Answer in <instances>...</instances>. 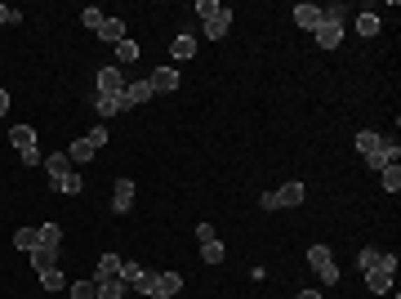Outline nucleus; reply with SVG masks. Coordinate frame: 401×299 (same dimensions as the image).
I'll return each instance as SVG.
<instances>
[{
    "instance_id": "1",
    "label": "nucleus",
    "mask_w": 401,
    "mask_h": 299,
    "mask_svg": "<svg viewBox=\"0 0 401 299\" xmlns=\"http://www.w3.org/2000/svg\"><path fill=\"white\" fill-rule=\"evenodd\" d=\"M197 14H201V32L210 41H223L227 27H232V9L218 5V0H197Z\"/></svg>"
},
{
    "instance_id": "2",
    "label": "nucleus",
    "mask_w": 401,
    "mask_h": 299,
    "mask_svg": "<svg viewBox=\"0 0 401 299\" xmlns=\"http://www.w3.org/2000/svg\"><path fill=\"white\" fill-rule=\"evenodd\" d=\"M303 197H308V188L295 179V183L276 188V193H263L259 197V210H290V206H303Z\"/></svg>"
},
{
    "instance_id": "3",
    "label": "nucleus",
    "mask_w": 401,
    "mask_h": 299,
    "mask_svg": "<svg viewBox=\"0 0 401 299\" xmlns=\"http://www.w3.org/2000/svg\"><path fill=\"white\" fill-rule=\"evenodd\" d=\"M393 277H397V255H379V264L366 272V291L370 295H388L393 291Z\"/></svg>"
},
{
    "instance_id": "4",
    "label": "nucleus",
    "mask_w": 401,
    "mask_h": 299,
    "mask_svg": "<svg viewBox=\"0 0 401 299\" xmlns=\"http://www.w3.org/2000/svg\"><path fill=\"white\" fill-rule=\"evenodd\" d=\"M308 268L317 272L325 286H335V281H339V264H335V255H330V246H325V242L308 246Z\"/></svg>"
},
{
    "instance_id": "5",
    "label": "nucleus",
    "mask_w": 401,
    "mask_h": 299,
    "mask_svg": "<svg viewBox=\"0 0 401 299\" xmlns=\"http://www.w3.org/2000/svg\"><path fill=\"white\" fill-rule=\"evenodd\" d=\"M116 277L125 281V291H139V295H152V286H156V272H148L143 264H134V259H120Z\"/></svg>"
},
{
    "instance_id": "6",
    "label": "nucleus",
    "mask_w": 401,
    "mask_h": 299,
    "mask_svg": "<svg viewBox=\"0 0 401 299\" xmlns=\"http://www.w3.org/2000/svg\"><path fill=\"white\" fill-rule=\"evenodd\" d=\"M94 85H99V94H116V99H120L129 81L120 76V67H112V63H107V67H99V76H94Z\"/></svg>"
},
{
    "instance_id": "7",
    "label": "nucleus",
    "mask_w": 401,
    "mask_h": 299,
    "mask_svg": "<svg viewBox=\"0 0 401 299\" xmlns=\"http://www.w3.org/2000/svg\"><path fill=\"white\" fill-rule=\"evenodd\" d=\"M397 157H401L397 139H379V148L366 157V165H370V170H384V165H397Z\"/></svg>"
},
{
    "instance_id": "8",
    "label": "nucleus",
    "mask_w": 401,
    "mask_h": 299,
    "mask_svg": "<svg viewBox=\"0 0 401 299\" xmlns=\"http://www.w3.org/2000/svg\"><path fill=\"white\" fill-rule=\"evenodd\" d=\"M312 36H317L321 50H339V41H344V22H339V18H321V27Z\"/></svg>"
},
{
    "instance_id": "9",
    "label": "nucleus",
    "mask_w": 401,
    "mask_h": 299,
    "mask_svg": "<svg viewBox=\"0 0 401 299\" xmlns=\"http://www.w3.org/2000/svg\"><path fill=\"white\" fill-rule=\"evenodd\" d=\"M152 81H129V85H125V94H120V107H125V112H129V107H143V103H148L152 99Z\"/></svg>"
},
{
    "instance_id": "10",
    "label": "nucleus",
    "mask_w": 401,
    "mask_h": 299,
    "mask_svg": "<svg viewBox=\"0 0 401 299\" xmlns=\"http://www.w3.org/2000/svg\"><path fill=\"white\" fill-rule=\"evenodd\" d=\"M178 291H183V277H178V272H156V286H152L148 299H174Z\"/></svg>"
},
{
    "instance_id": "11",
    "label": "nucleus",
    "mask_w": 401,
    "mask_h": 299,
    "mask_svg": "<svg viewBox=\"0 0 401 299\" xmlns=\"http://www.w3.org/2000/svg\"><path fill=\"white\" fill-rule=\"evenodd\" d=\"M148 81H152V90H156V94H174L178 85H183V81H178V67H156Z\"/></svg>"
},
{
    "instance_id": "12",
    "label": "nucleus",
    "mask_w": 401,
    "mask_h": 299,
    "mask_svg": "<svg viewBox=\"0 0 401 299\" xmlns=\"http://www.w3.org/2000/svg\"><path fill=\"white\" fill-rule=\"evenodd\" d=\"M50 188H54V193H63V197H76V193H85V179L76 174V165H71L67 174H58V179H50Z\"/></svg>"
},
{
    "instance_id": "13",
    "label": "nucleus",
    "mask_w": 401,
    "mask_h": 299,
    "mask_svg": "<svg viewBox=\"0 0 401 299\" xmlns=\"http://www.w3.org/2000/svg\"><path fill=\"white\" fill-rule=\"evenodd\" d=\"M129 206H134V183H129V179H116V188H112V210H116V214H129Z\"/></svg>"
},
{
    "instance_id": "14",
    "label": "nucleus",
    "mask_w": 401,
    "mask_h": 299,
    "mask_svg": "<svg viewBox=\"0 0 401 299\" xmlns=\"http://www.w3.org/2000/svg\"><path fill=\"white\" fill-rule=\"evenodd\" d=\"M295 22L303 32H317L321 27V5H295Z\"/></svg>"
},
{
    "instance_id": "15",
    "label": "nucleus",
    "mask_w": 401,
    "mask_h": 299,
    "mask_svg": "<svg viewBox=\"0 0 401 299\" xmlns=\"http://www.w3.org/2000/svg\"><path fill=\"white\" fill-rule=\"evenodd\" d=\"M94 152H99V148H94L90 134H85V139H76V143L67 148V161H71V165H85V161H94Z\"/></svg>"
},
{
    "instance_id": "16",
    "label": "nucleus",
    "mask_w": 401,
    "mask_h": 299,
    "mask_svg": "<svg viewBox=\"0 0 401 299\" xmlns=\"http://www.w3.org/2000/svg\"><path fill=\"white\" fill-rule=\"evenodd\" d=\"M94 112L103 116V121H112V116H120L125 107H120V99L116 94H94Z\"/></svg>"
},
{
    "instance_id": "17",
    "label": "nucleus",
    "mask_w": 401,
    "mask_h": 299,
    "mask_svg": "<svg viewBox=\"0 0 401 299\" xmlns=\"http://www.w3.org/2000/svg\"><path fill=\"white\" fill-rule=\"evenodd\" d=\"M169 54H174L178 63H188V58L197 54V36H192V32H178V41L169 45Z\"/></svg>"
},
{
    "instance_id": "18",
    "label": "nucleus",
    "mask_w": 401,
    "mask_h": 299,
    "mask_svg": "<svg viewBox=\"0 0 401 299\" xmlns=\"http://www.w3.org/2000/svg\"><path fill=\"white\" fill-rule=\"evenodd\" d=\"M99 36H103L107 45H120V41H125V18H103Z\"/></svg>"
},
{
    "instance_id": "19",
    "label": "nucleus",
    "mask_w": 401,
    "mask_h": 299,
    "mask_svg": "<svg viewBox=\"0 0 401 299\" xmlns=\"http://www.w3.org/2000/svg\"><path fill=\"white\" fill-rule=\"evenodd\" d=\"M9 143H14L18 152H27V148H36V130L31 125H14L9 130Z\"/></svg>"
},
{
    "instance_id": "20",
    "label": "nucleus",
    "mask_w": 401,
    "mask_h": 299,
    "mask_svg": "<svg viewBox=\"0 0 401 299\" xmlns=\"http://www.w3.org/2000/svg\"><path fill=\"white\" fill-rule=\"evenodd\" d=\"M31 268H36V272H45V268H58V250H45V246H36V250H31Z\"/></svg>"
},
{
    "instance_id": "21",
    "label": "nucleus",
    "mask_w": 401,
    "mask_h": 299,
    "mask_svg": "<svg viewBox=\"0 0 401 299\" xmlns=\"http://www.w3.org/2000/svg\"><path fill=\"white\" fill-rule=\"evenodd\" d=\"M94 286H99V299H120V295H125V281H120V277H99Z\"/></svg>"
},
{
    "instance_id": "22",
    "label": "nucleus",
    "mask_w": 401,
    "mask_h": 299,
    "mask_svg": "<svg viewBox=\"0 0 401 299\" xmlns=\"http://www.w3.org/2000/svg\"><path fill=\"white\" fill-rule=\"evenodd\" d=\"M14 246H18V250H27V255H31V250L41 246V228H18V232H14Z\"/></svg>"
},
{
    "instance_id": "23",
    "label": "nucleus",
    "mask_w": 401,
    "mask_h": 299,
    "mask_svg": "<svg viewBox=\"0 0 401 299\" xmlns=\"http://www.w3.org/2000/svg\"><path fill=\"white\" fill-rule=\"evenodd\" d=\"M116 272H120V255L107 250V255L99 259V268H94V281H99V277H116Z\"/></svg>"
},
{
    "instance_id": "24",
    "label": "nucleus",
    "mask_w": 401,
    "mask_h": 299,
    "mask_svg": "<svg viewBox=\"0 0 401 299\" xmlns=\"http://www.w3.org/2000/svg\"><path fill=\"white\" fill-rule=\"evenodd\" d=\"M41 246L58 250V246H63V228H58V223H41Z\"/></svg>"
},
{
    "instance_id": "25",
    "label": "nucleus",
    "mask_w": 401,
    "mask_h": 299,
    "mask_svg": "<svg viewBox=\"0 0 401 299\" xmlns=\"http://www.w3.org/2000/svg\"><path fill=\"white\" fill-rule=\"evenodd\" d=\"M357 36H379V14L361 9V14H357Z\"/></svg>"
},
{
    "instance_id": "26",
    "label": "nucleus",
    "mask_w": 401,
    "mask_h": 299,
    "mask_svg": "<svg viewBox=\"0 0 401 299\" xmlns=\"http://www.w3.org/2000/svg\"><path fill=\"white\" fill-rule=\"evenodd\" d=\"M71 170V161H67V152H54V157H45V174L58 179V174H67Z\"/></svg>"
},
{
    "instance_id": "27",
    "label": "nucleus",
    "mask_w": 401,
    "mask_h": 299,
    "mask_svg": "<svg viewBox=\"0 0 401 299\" xmlns=\"http://www.w3.org/2000/svg\"><path fill=\"white\" fill-rule=\"evenodd\" d=\"M223 255H227V250H223V242H218V237L201 246V264H223Z\"/></svg>"
},
{
    "instance_id": "28",
    "label": "nucleus",
    "mask_w": 401,
    "mask_h": 299,
    "mask_svg": "<svg viewBox=\"0 0 401 299\" xmlns=\"http://www.w3.org/2000/svg\"><path fill=\"white\" fill-rule=\"evenodd\" d=\"M379 139L384 134H374V130H357V152H361V157H370V152L379 148Z\"/></svg>"
},
{
    "instance_id": "29",
    "label": "nucleus",
    "mask_w": 401,
    "mask_h": 299,
    "mask_svg": "<svg viewBox=\"0 0 401 299\" xmlns=\"http://www.w3.org/2000/svg\"><path fill=\"white\" fill-rule=\"evenodd\" d=\"M103 18H107V14H103L99 5H85V9H80V22H85L90 32H99V27H103Z\"/></svg>"
},
{
    "instance_id": "30",
    "label": "nucleus",
    "mask_w": 401,
    "mask_h": 299,
    "mask_svg": "<svg viewBox=\"0 0 401 299\" xmlns=\"http://www.w3.org/2000/svg\"><path fill=\"white\" fill-rule=\"evenodd\" d=\"M112 50H116V63H134V58H139L143 50H139V45H134L129 41V36H125V41H120V45H112Z\"/></svg>"
},
{
    "instance_id": "31",
    "label": "nucleus",
    "mask_w": 401,
    "mask_h": 299,
    "mask_svg": "<svg viewBox=\"0 0 401 299\" xmlns=\"http://www.w3.org/2000/svg\"><path fill=\"white\" fill-rule=\"evenodd\" d=\"M379 179H384V193H401V170L397 165H384Z\"/></svg>"
},
{
    "instance_id": "32",
    "label": "nucleus",
    "mask_w": 401,
    "mask_h": 299,
    "mask_svg": "<svg viewBox=\"0 0 401 299\" xmlns=\"http://www.w3.org/2000/svg\"><path fill=\"white\" fill-rule=\"evenodd\" d=\"M71 299H99V286H94V277H90V281H71Z\"/></svg>"
},
{
    "instance_id": "33",
    "label": "nucleus",
    "mask_w": 401,
    "mask_h": 299,
    "mask_svg": "<svg viewBox=\"0 0 401 299\" xmlns=\"http://www.w3.org/2000/svg\"><path fill=\"white\" fill-rule=\"evenodd\" d=\"M379 255H384V250H374V246H366V250H361V255H357V268H361V272H370L374 264H379Z\"/></svg>"
},
{
    "instance_id": "34",
    "label": "nucleus",
    "mask_w": 401,
    "mask_h": 299,
    "mask_svg": "<svg viewBox=\"0 0 401 299\" xmlns=\"http://www.w3.org/2000/svg\"><path fill=\"white\" fill-rule=\"evenodd\" d=\"M41 286H45V291H63V272H58V268H45V272H41Z\"/></svg>"
},
{
    "instance_id": "35",
    "label": "nucleus",
    "mask_w": 401,
    "mask_h": 299,
    "mask_svg": "<svg viewBox=\"0 0 401 299\" xmlns=\"http://www.w3.org/2000/svg\"><path fill=\"white\" fill-rule=\"evenodd\" d=\"M90 139H94V148H107V125H94Z\"/></svg>"
},
{
    "instance_id": "36",
    "label": "nucleus",
    "mask_w": 401,
    "mask_h": 299,
    "mask_svg": "<svg viewBox=\"0 0 401 299\" xmlns=\"http://www.w3.org/2000/svg\"><path fill=\"white\" fill-rule=\"evenodd\" d=\"M18 161H22V165H41L45 157H41V152H36V148H27V152H18Z\"/></svg>"
},
{
    "instance_id": "37",
    "label": "nucleus",
    "mask_w": 401,
    "mask_h": 299,
    "mask_svg": "<svg viewBox=\"0 0 401 299\" xmlns=\"http://www.w3.org/2000/svg\"><path fill=\"white\" fill-rule=\"evenodd\" d=\"M197 242H201V246L214 242V228H210V223H197Z\"/></svg>"
},
{
    "instance_id": "38",
    "label": "nucleus",
    "mask_w": 401,
    "mask_h": 299,
    "mask_svg": "<svg viewBox=\"0 0 401 299\" xmlns=\"http://www.w3.org/2000/svg\"><path fill=\"white\" fill-rule=\"evenodd\" d=\"M0 22H22V14H14L9 5H0Z\"/></svg>"
},
{
    "instance_id": "39",
    "label": "nucleus",
    "mask_w": 401,
    "mask_h": 299,
    "mask_svg": "<svg viewBox=\"0 0 401 299\" xmlns=\"http://www.w3.org/2000/svg\"><path fill=\"white\" fill-rule=\"evenodd\" d=\"M5 112H9V94L0 90V116H5Z\"/></svg>"
},
{
    "instance_id": "40",
    "label": "nucleus",
    "mask_w": 401,
    "mask_h": 299,
    "mask_svg": "<svg viewBox=\"0 0 401 299\" xmlns=\"http://www.w3.org/2000/svg\"><path fill=\"white\" fill-rule=\"evenodd\" d=\"M295 299H321V295H317V291H299Z\"/></svg>"
}]
</instances>
